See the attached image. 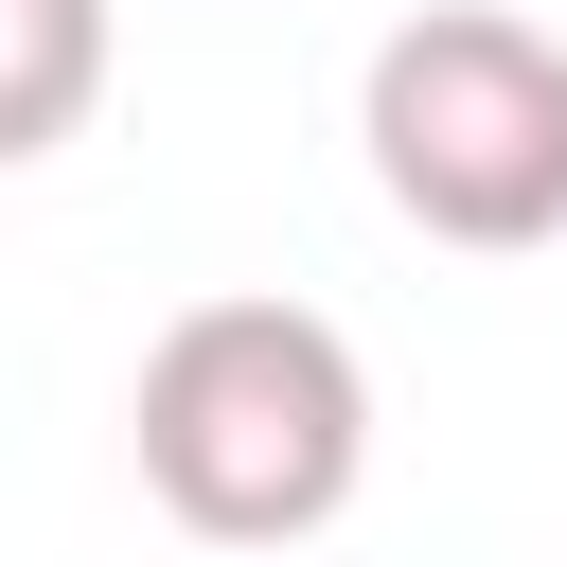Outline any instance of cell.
Wrapping results in <instances>:
<instances>
[{
	"label": "cell",
	"mask_w": 567,
	"mask_h": 567,
	"mask_svg": "<svg viewBox=\"0 0 567 567\" xmlns=\"http://www.w3.org/2000/svg\"><path fill=\"white\" fill-rule=\"evenodd\" d=\"M124 443H142V496L195 549H319L372 478V372L319 301L230 284V301H177L142 337Z\"/></svg>",
	"instance_id": "1"
},
{
	"label": "cell",
	"mask_w": 567,
	"mask_h": 567,
	"mask_svg": "<svg viewBox=\"0 0 567 567\" xmlns=\"http://www.w3.org/2000/svg\"><path fill=\"white\" fill-rule=\"evenodd\" d=\"M354 142L425 248H478V266L567 248V35L549 18H514V0L390 18L354 71Z\"/></svg>",
	"instance_id": "2"
},
{
	"label": "cell",
	"mask_w": 567,
	"mask_h": 567,
	"mask_svg": "<svg viewBox=\"0 0 567 567\" xmlns=\"http://www.w3.org/2000/svg\"><path fill=\"white\" fill-rule=\"evenodd\" d=\"M106 89V0H0V159H53Z\"/></svg>",
	"instance_id": "3"
}]
</instances>
